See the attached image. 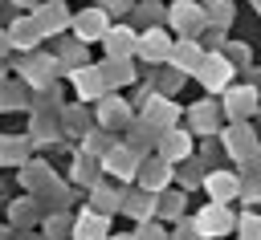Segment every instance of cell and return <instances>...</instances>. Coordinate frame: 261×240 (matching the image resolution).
Returning a JSON list of instances; mask_svg holds the SVG:
<instances>
[{"instance_id":"10","label":"cell","mask_w":261,"mask_h":240,"mask_svg":"<svg viewBox=\"0 0 261 240\" xmlns=\"http://www.w3.org/2000/svg\"><path fill=\"white\" fill-rule=\"evenodd\" d=\"M212 191H216V195L232 191V179H228V175H216V179H212Z\"/></svg>"},{"instance_id":"4","label":"cell","mask_w":261,"mask_h":240,"mask_svg":"<svg viewBox=\"0 0 261 240\" xmlns=\"http://www.w3.org/2000/svg\"><path fill=\"white\" fill-rule=\"evenodd\" d=\"M73 81H77V89H82L86 98H94V94L102 89V73H98V69H86V73H77Z\"/></svg>"},{"instance_id":"9","label":"cell","mask_w":261,"mask_h":240,"mask_svg":"<svg viewBox=\"0 0 261 240\" xmlns=\"http://www.w3.org/2000/svg\"><path fill=\"white\" fill-rule=\"evenodd\" d=\"M200 224L208 228V236H216V232L224 228V212H220V207H208V212L200 216Z\"/></svg>"},{"instance_id":"3","label":"cell","mask_w":261,"mask_h":240,"mask_svg":"<svg viewBox=\"0 0 261 240\" xmlns=\"http://www.w3.org/2000/svg\"><path fill=\"white\" fill-rule=\"evenodd\" d=\"M106 45H110V53H114V57H122V53L135 45V33H126V28H114V33L106 37Z\"/></svg>"},{"instance_id":"5","label":"cell","mask_w":261,"mask_h":240,"mask_svg":"<svg viewBox=\"0 0 261 240\" xmlns=\"http://www.w3.org/2000/svg\"><path fill=\"white\" fill-rule=\"evenodd\" d=\"M106 167H110L114 175H135V159H130L126 151H114V155L106 159Z\"/></svg>"},{"instance_id":"1","label":"cell","mask_w":261,"mask_h":240,"mask_svg":"<svg viewBox=\"0 0 261 240\" xmlns=\"http://www.w3.org/2000/svg\"><path fill=\"white\" fill-rule=\"evenodd\" d=\"M228 73H232V69H228V61H224V57H208V61H204V69H200V81H204L208 89H220V85L228 81Z\"/></svg>"},{"instance_id":"2","label":"cell","mask_w":261,"mask_h":240,"mask_svg":"<svg viewBox=\"0 0 261 240\" xmlns=\"http://www.w3.org/2000/svg\"><path fill=\"white\" fill-rule=\"evenodd\" d=\"M77 236L82 240H106V220L102 216H82L77 220Z\"/></svg>"},{"instance_id":"7","label":"cell","mask_w":261,"mask_h":240,"mask_svg":"<svg viewBox=\"0 0 261 240\" xmlns=\"http://www.w3.org/2000/svg\"><path fill=\"white\" fill-rule=\"evenodd\" d=\"M77 28H82V37L90 41L94 33H102V12H86V16L77 20Z\"/></svg>"},{"instance_id":"6","label":"cell","mask_w":261,"mask_h":240,"mask_svg":"<svg viewBox=\"0 0 261 240\" xmlns=\"http://www.w3.org/2000/svg\"><path fill=\"white\" fill-rule=\"evenodd\" d=\"M143 53H147V57H163V53H167V37H163V33H147Z\"/></svg>"},{"instance_id":"8","label":"cell","mask_w":261,"mask_h":240,"mask_svg":"<svg viewBox=\"0 0 261 240\" xmlns=\"http://www.w3.org/2000/svg\"><path fill=\"white\" fill-rule=\"evenodd\" d=\"M12 41H16V45H37V24L20 20V24L12 28Z\"/></svg>"}]
</instances>
